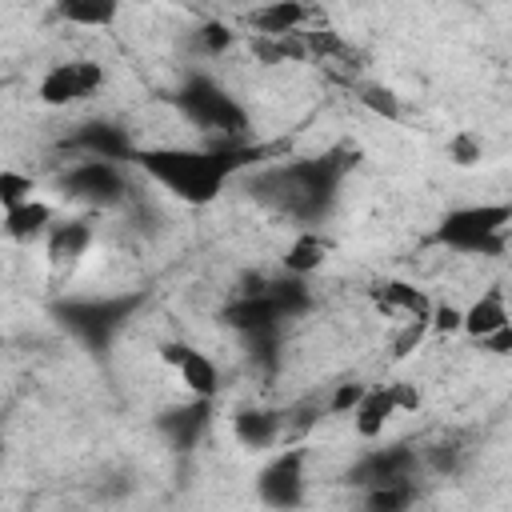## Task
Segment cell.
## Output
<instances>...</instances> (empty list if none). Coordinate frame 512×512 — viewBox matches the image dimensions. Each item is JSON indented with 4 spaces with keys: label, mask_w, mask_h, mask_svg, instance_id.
<instances>
[{
    "label": "cell",
    "mask_w": 512,
    "mask_h": 512,
    "mask_svg": "<svg viewBox=\"0 0 512 512\" xmlns=\"http://www.w3.org/2000/svg\"><path fill=\"white\" fill-rule=\"evenodd\" d=\"M236 144H216V148H200V144H148V148H136V168L160 184L168 196L184 200V204H212L232 168H236Z\"/></svg>",
    "instance_id": "6da1fadb"
},
{
    "label": "cell",
    "mask_w": 512,
    "mask_h": 512,
    "mask_svg": "<svg viewBox=\"0 0 512 512\" xmlns=\"http://www.w3.org/2000/svg\"><path fill=\"white\" fill-rule=\"evenodd\" d=\"M512 224V204H464V208H452L440 228H436V240L452 252H500V240Z\"/></svg>",
    "instance_id": "7a4b0ae2"
},
{
    "label": "cell",
    "mask_w": 512,
    "mask_h": 512,
    "mask_svg": "<svg viewBox=\"0 0 512 512\" xmlns=\"http://www.w3.org/2000/svg\"><path fill=\"white\" fill-rule=\"evenodd\" d=\"M60 196L80 204V208H116L128 200V176L120 168V160H104V156H76L64 164L60 172Z\"/></svg>",
    "instance_id": "3957f363"
},
{
    "label": "cell",
    "mask_w": 512,
    "mask_h": 512,
    "mask_svg": "<svg viewBox=\"0 0 512 512\" xmlns=\"http://www.w3.org/2000/svg\"><path fill=\"white\" fill-rule=\"evenodd\" d=\"M176 104L184 108V120H188L196 132L216 136L220 144H236V140L244 136V128H248L244 108H240L220 84H212V80H204V76H196V80L176 96Z\"/></svg>",
    "instance_id": "277c9868"
},
{
    "label": "cell",
    "mask_w": 512,
    "mask_h": 512,
    "mask_svg": "<svg viewBox=\"0 0 512 512\" xmlns=\"http://www.w3.org/2000/svg\"><path fill=\"white\" fill-rule=\"evenodd\" d=\"M104 88V64L92 56H68L44 68V76L36 80V100L44 108H72L92 100Z\"/></svg>",
    "instance_id": "5b68a950"
},
{
    "label": "cell",
    "mask_w": 512,
    "mask_h": 512,
    "mask_svg": "<svg viewBox=\"0 0 512 512\" xmlns=\"http://www.w3.org/2000/svg\"><path fill=\"white\" fill-rule=\"evenodd\" d=\"M44 268L52 280H72L96 256V224L88 216H64L44 236Z\"/></svg>",
    "instance_id": "8992f818"
},
{
    "label": "cell",
    "mask_w": 512,
    "mask_h": 512,
    "mask_svg": "<svg viewBox=\"0 0 512 512\" xmlns=\"http://www.w3.org/2000/svg\"><path fill=\"white\" fill-rule=\"evenodd\" d=\"M308 484V448H280L264 460L256 476V496L268 508H296Z\"/></svg>",
    "instance_id": "52a82bcc"
},
{
    "label": "cell",
    "mask_w": 512,
    "mask_h": 512,
    "mask_svg": "<svg viewBox=\"0 0 512 512\" xmlns=\"http://www.w3.org/2000/svg\"><path fill=\"white\" fill-rule=\"evenodd\" d=\"M372 300H376V312L384 316V320H392L396 328L400 324H428V316H432V296L420 288V284H412V280H384L376 292H372Z\"/></svg>",
    "instance_id": "ba28073f"
},
{
    "label": "cell",
    "mask_w": 512,
    "mask_h": 512,
    "mask_svg": "<svg viewBox=\"0 0 512 512\" xmlns=\"http://www.w3.org/2000/svg\"><path fill=\"white\" fill-rule=\"evenodd\" d=\"M288 436V416L264 404H248L232 412V440L248 452H272Z\"/></svg>",
    "instance_id": "9c48e42d"
},
{
    "label": "cell",
    "mask_w": 512,
    "mask_h": 512,
    "mask_svg": "<svg viewBox=\"0 0 512 512\" xmlns=\"http://www.w3.org/2000/svg\"><path fill=\"white\" fill-rule=\"evenodd\" d=\"M416 472V452L404 448V444H392V448H368L356 468L348 472L352 484H360L364 492L376 488V484H392V480H412Z\"/></svg>",
    "instance_id": "30bf717a"
},
{
    "label": "cell",
    "mask_w": 512,
    "mask_h": 512,
    "mask_svg": "<svg viewBox=\"0 0 512 512\" xmlns=\"http://www.w3.org/2000/svg\"><path fill=\"white\" fill-rule=\"evenodd\" d=\"M348 416H352L356 440H364V444L380 440V436L388 432V424L400 416L396 396H392V384H372V388H364V396L356 400V408H352Z\"/></svg>",
    "instance_id": "8fae6325"
},
{
    "label": "cell",
    "mask_w": 512,
    "mask_h": 512,
    "mask_svg": "<svg viewBox=\"0 0 512 512\" xmlns=\"http://www.w3.org/2000/svg\"><path fill=\"white\" fill-rule=\"evenodd\" d=\"M56 220H60V216H56V204L32 196V200H24V204H16V208H4V236H8L12 244L32 248V244H44V236L52 232Z\"/></svg>",
    "instance_id": "7c38bea8"
},
{
    "label": "cell",
    "mask_w": 512,
    "mask_h": 512,
    "mask_svg": "<svg viewBox=\"0 0 512 512\" xmlns=\"http://www.w3.org/2000/svg\"><path fill=\"white\" fill-rule=\"evenodd\" d=\"M244 24L256 36H296L308 24V4L304 0H260L244 12Z\"/></svg>",
    "instance_id": "4fadbf2b"
},
{
    "label": "cell",
    "mask_w": 512,
    "mask_h": 512,
    "mask_svg": "<svg viewBox=\"0 0 512 512\" xmlns=\"http://www.w3.org/2000/svg\"><path fill=\"white\" fill-rule=\"evenodd\" d=\"M328 252H332V240H328L316 224H300V228L292 232V240H288L284 256H280V264H284V272H288V276L308 280L312 272H320V268L328 264Z\"/></svg>",
    "instance_id": "5bb4252c"
},
{
    "label": "cell",
    "mask_w": 512,
    "mask_h": 512,
    "mask_svg": "<svg viewBox=\"0 0 512 512\" xmlns=\"http://www.w3.org/2000/svg\"><path fill=\"white\" fill-rule=\"evenodd\" d=\"M172 372H176L180 388H184L192 400H212V396L220 392V364H216L204 348H196V344L184 348V356L176 360Z\"/></svg>",
    "instance_id": "9a60e30c"
},
{
    "label": "cell",
    "mask_w": 512,
    "mask_h": 512,
    "mask_svg": "<svg viewBox=\"0 0 512 512\" xmlns=\"http://www.w3.org/2000/svg\"><path fill=\"white\" fill-rule=\"evenodd\" d=\"M504 324H512V308H508V296L500 288H484L472 304H464V336L468 340L480 344L484 336H492Z\"/></svg>",
    "instance_id": "2e32d148"
},
{
    "label": "cell",
    "mask_w": 512,
    "mask_h": 512,
    "mask_svg": "<svg viewBox=\"0 0 512 512\" xmlns=\"http://www.w3.org/2000/svg\"><path fill=\"white\" fill-rule=\"evenodd\" d=\"M120 4H124V0H52V8L60 12L64 24H72V28H88V32H96V28H112L116 16H120Z\"/></svg>",
    "instance_id": "e0dca14e"
},
{
    "label": "cell",
    "mask_w": 512,
    "mask_h": 512,
    "mask_svg": "<svg viewBox=\"0 0 512 512\" xmlns=\"http://www.w3.org/2000/svg\"><path fill=\"white\" fill-rule=\"evenodd\" d=\"M32 196H36V176L20 172L16 164H4L0 168V208H16V204H24Z\"/></svg>",
    "instance_id": "ac0fdd59"
},
{
    "label": "cell",
    "mask_w": 512,
    "mask_h": 512,
    "mask_svg": "<svg viewBox=\"0 0 512 512\" xmlns=\"http://www.w3.org/2000/svg\"><path fill=\"white\" fill-rule=\"evenodd\" d=\"M412 500H416L412 480H392V484H376L364 492V504L376 512H396V508H408Z\"/></svg>",
    "instance_id": "d6986e66"
},
{
    "label": "cell",
    "mask_w": 512,
    "mask_h": 512,
    "mask_svg": "<svg viewBox=\"0 0 512 512\" xmlns=\"http://www.w3.org/2000/svg\"><path fill=\"white\" fill-rule=\"evenodd\" d=\"M448 160H452L456 168H476V164L484 160V140H480L476 132H468V128L452 132V136H448Z\"/></svg>",
    "instance_id": "ffe728a7"
},
{
    "label": "cell",
    "mask_w": 512,
    "mask_h": 512,
    "mask_svg": "<svg viewBox=\"0 0 512 512\" xmlns=\"http://www.w3.org/2000/svg\"><path fill=\"white\" fill-rule=\"evenodd\" d=\"M428 332L432 336H464V304L436 300L432 304V316H428Z\"/></svg>",
    "instance_id": "44dd1931"
},
{
    "label": "cell",
    "mask_w": 512,
    "mask_h": 512,
    "mask_svg": "<svg viewBox=\"0 0 512 512\" xmlns=\"http://www.w3.org/2000/svg\"><path fill=\"white\" fill-rule=\"evenodd\" d=\"M192 40L200 44V52H204V56H224V52L232 48L236 32H232L224 20H204V24L192 32Z\"/></svg>",
    "instance_id": "7402d4cb"
},
{
    "label": "cell",
    "mask_w": 512,
    "mask_h": 512,
    "mask_svg": "<svg viewBox=\"0 0 512 512\" xmlns=\"http://www.w3.org/2000/svg\"><path fill=\"white\" fill-rule=\"evenodd\" d=\"M360 104H364L368 112L384 116V120H400V96H396L392 88H384V84H364V88H360Z\"/></svg>",
    "instance_id": "603a6c76"
},
{
    "label": "cell",
    "mask_w": 512,
    "mask_h": 512,
    "mask_svg": "<svg viewBox=\"0 0 512 512\" xmlns=\"http://www.w3.org/2000/svg\"><path fill=\"white\" fill-rule=\"evenodd\" d=\"M392 396H396L400 416H416L424 404V392L416 388V380H392Z\"/></svg>",
    "instance_id": "cb8c5ba5"
},
{
    "label": "cell",
    "mask_w": 512,
    "mask_h": 512,
    "mask_svg": "<svg viewBox=\"0 0 512 512\" xmlns=\"http://www.w3.org/2000/svg\"><path fill=\"white\" fill-rule=\"evenodd\" d=\"M364 388H368V384H356V380H352V384H336V392H332V400H328V412H332V416H348V412L356 408V400L364 396Z\"/></svg>",
    "instance_id": "d4e9b609"
},
{
    "label": "cell",
    "mask_w": 512,
    "mask_h": 512,
    "mask_svg": "<svg viewBox=\"0 0 512 512\" xmlns=\"http://www.w3.org/2000/svg\"><path fill=\"white\" fill-rule=\"evenodd\" d=\"M480 344H484V352H492V356H512V324L496 328V332H492V336H484Z\"/></svg>",
    "instance_id": "484cf974"
},
{
    "label": "cell",
    "mask_w": 512,
    "mask_h": 512,
    "mask_svg": "<svg viewBox=\"0 0 512 512\" xmlns=\"http://www.w3.org/2000/svg\"><path fill=\"white\" fill-rule=\"evenodd\" d=\"M224 4H252V0H224Z\"/></svg>",
    "instance_id": "4316f807"
}]
</instances>
